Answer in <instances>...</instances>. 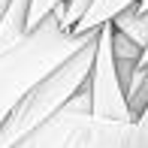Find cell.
I'll return each mask as SVG.
<instances>
[{
  "mask_svg": "<svg viewBox=\"0 0 148 148\" xmlns=\"http://www.w3.org/2000/svg\"><path fill=\"white\" fill-rule=\"evenodd\" d=\"M94 36L97 30L76 33L60 27L58 12H51L33 30H27L21 42L6 49L0 55V124L45 76H51L60 64H66Z\"/></svg>",
  "mask_w": 148,
  "mask_h": 148,
  "instance_id": "obj_1",
  "label": "cell"
},
{
  "mask_svg": "<svg viewBox=\"0 0 148 148\" xmlns=\"http://www.w3.org/2000/svg\"><path fill=\"white\" fill-rule=\"evenodd\" d=\"M94 55H97V36H94L85 49H79L66 64H60L51 76H45L42 82L9 112V118L0 124V148H15L24 136H30L39 124H45L79 88H85L88 79H91Z\"/></svg>",
  "mask_w": 148,
  "mask_h": 148,
  "instance_id": "obj_2",
  "label": "cell"
},
{
  "mask_svg": "<svg viewBox=\"0 0 148 148\" xmlns=\"http://www.w3.org/2000/svg\"><path fill=\"white\" fill-rule=\"evenodd\" d=\"M112 21L97 27V55L91 66V112L97 118H115V121H133L130 103H127V88L118 76L115 51H112Z\"/></svg>",
  "mask_w": 148,
  "mask_h": 148,
  "instance_id": "obj_3",
  "label": "cell"
},
{
  "mask_svg": "<svg viewBox=\"0 0 148 148\" xmlns=\"http://www.w3.org/2000/svg\"><path fill=\"white\" fill-rule=\"evenodd\" d=\"M27 12L30 0H9L0 9V55L27 36Z\"/></svg>",
  "mask_w": 148,
  "mask_h": 148,
  "instance_id": "obj_4",
  "label": "cell"
},
{
  "mask_svg": "<svg viewBox=\"0 0 148 148\" xmlns=\"http://www.w3.org/2000/svg\"><path fill=\"white\" fill-rule=\"evenodd\" d=\"M112 27H115V24H112ZM112 51H115L118 76H121V82H124V88H127V85H130V79H133V73H136V66H139V58H142V45H139V42H133L127 33L112 30Z\"/></svg>",
  "mask_w": 148,
  "mask_h": 148,
  "instance_id": "obj_5",
  "label": "cell"
},
{
  "mask_svg": "<svg viewBox=\"0 0 148 148\" xmlns=\"http://www.w3.org/2000/svg\"><path fill=\"white\" fill-rule=\"evenodd\" d=\"M133 3H139V0H94V3L88 6V12H85L82 18H79V24L73 30L76 33H88V30H97L100 24L112 21V18L118 15V12L130 9Z\"/></svg>",
  "mask_w": 148,
  "mask_h": 148,
  "instance_id": "obj_6",
  "label": "cell"
},
{
  "mask_svg": "<svg viewBox=\"0 0 148 148\" xmlns=\"http://www.w3.org/2000/svg\"><path fill=\"white\" fill-rule=\"evenodd\" d=\"M112 24H115V30L127 33L133 42H139L142 51H145V45H148V9H142L139 3H133L130 9L118 12V15L112 18Z\"/></svg>",
  "mask_w": 148,
  "mask_h": 148,
  "instance_id": "obj_7",
  "label": "cell"
},
{
  "mask_svg": "<svg viewBox=\"0 0 148 148\" xmlns=\"http://www.w3.org/2000/svg\"><path fill=\"white\" fill-rule=\"evenodd\" d=\"M127 103H130L133 121L145 112V106H148V64L145 66H136L130 85H127Z\"/></svg>",
  "mask_w": 148,
  "mask_h": 148,
  "instance_id": "obj_8",
  "label": "cell"
},
{
  "mask_svg": "<svg viewBox=\"0 0 148 148\" xmlns=\"http://www.w3.org/2000/svg\"><path fill=\"white\" fill-rule=\"evenodd\" d=\"M91 3H94V0H66V3H64V15H58V18H60V27L73 30V27L79 24V18L88 12Z\"/></svg>",
  "mask_w": 148,
  "mask_h": 148,
  "instance_id": "obj_9",
  "label": "cell"
},
{
  "mask_svg": "<svg viewBox=\"0 0 148 148\" xmlns=\"http://www.w3.org/2000/svg\"><path fill=\"white\" fill-rule=\"evenodd\" d=\"M64 3V0H30V12H27V30H33L42 18H49L51 12L58 9V6Z\"/></svg>",
  "mask_w": 148,
  "mask_h": 148,
  "instance_id": "obj_10",
  "label": "cell"
},
{
  "mask_svg": "<svg viewBox=\"0 0 148 148\" xmlns=\"http://www.w3.org/2000/svg\"><path fill=\"white\" fill-rule=\"evenodd\" d=\"M148 64V45H145V51H142V58H139V66H145Z\"/></svg>",
  "mask_w": 148,
  "mask_h": 148,
  "instance_id": "obj_11",
  "label": "cell"
},
{
  "mask_svg": "<svg viewBox=\"0 0 148 148\" xmlns=\"http://www.w3.org/2000/svg\"><path fill=\"white\" fill-rule=\"evenodd\" d=\"M139 6H142V9H148V0H139Z\"/></svg>",
  "mask_w": 148,
  "mask_h": 148,
  "instance_id": "obj_12",
  "label": "cell"
}]
</instances>
